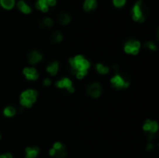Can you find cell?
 <instances>
[{
  "mask_svg": "<svg viewBox=\"0 0 159 158\" xmlns=\"http://www.w3.org/2000/svg\"><path fill=\"white\" fill-rule=\"evenodd\" d=\"M69 64L71 67V73L76 78L82 80L85 78L90 68V62L83 55H76L69 59Z\"/></svg>",
  "mask_w": 159,
  "mask_h": 158,
  "instance_id": "cell-1",
  "label": "cell"
},
{
  "mask_svg": "<svg viewBox=\"0 0 159 158\" xmlns=\"http://www.w3.org/2000/svg\"><path fill=\"white\" fill-rule=\"evenodd\" d=\"M37 96L38 92L35 89H25L20 95V104L24 108H31L37 101Z\"/></svg>",
  "mask_w": 159,
  "mask_h": 158,
  "instance_id": "cell-2",
  "label": "cell"
},
{
  "mask_svg": "<svg viewBox=\"0 0 159 158\" xmlns=\"http://www.w3.org/2000/svg\"><path fill=\"white\" fill-rule=\"evenodd\" d=\"M110 84L113 88L117 90L126 89L129 86V81L126 79L124 76H122L119 74H115L114 76H112L110 79Z\"/></svg>",
  "mask_w": 159,
  "mask_h": 158,
  "instance_id": "cell-3",
  "label": "cell"
},
{
  "mask_svg": "<svg viewBox=\"0 0 159 158\" xmlns=\"http://www.w3.org/2000/svg\"><path fill=\"white\" fill-rule=\"evenodd\" d=\"M142 130L147 134L149 140H151L158 131V123L155 120L146 119L142 125Z\"/></svg>",
  "mask_w": 159,
  "mask_h": 158,
  "instance_id": "cell-4",
  "label": "cell"
},
{
  "mask_svg": "<svg viewBox=\"0 0 159 158\" xmlns=\"http://www.w3.org/2000/svg\"><path fill=\"white\" fill-rule=\"evenodd\" d=\"M50 156L56 158H64L66 156V150L64 145L61 141H56L49 152Z\"/></svg>",
  "mask_w": 159,
  "mask_h": 158,
  "instance_id": "cell-5",
  "label": "cell"
},
{
  "mask_svg": "<svg viewBox=\"0 0 159 158\" xmlns=\"http://www.w3.org/2000/svg\"><path fill=\"white\" fill-rule=\"evenodd\" d=\"M141 42L138 41V40H129L127 41L124 45V51L127 54H130V55H137L139 53L140 49H141Z\"/></svg>",
  "mask_w": 159,
  "mask_h": 158,
  "instance_id": "cell-6",
  "label": "cell"
},
{
  "mask_svg": "<svg viewBox=\"0 0 159 158\" xmlns=\"http://www.w3.org/2000/svg\"><path fill=\"white\" fill-rule=\"evenodd\" d=\"M102 93V86L100 83L94 82L88 86L87 88V94H88L90 98L97 99L101 95Z\"/></svg>",
  "mask_w": 159,
  "mask_h": 158,
  "instance_id": "cell-7",
  "label": "cell"
},
{
  "mask_svg": "<svg viewBox=\"0 0 159 158\" xmlns=\"http://www.w3.org/2000/svg\"><path fill=\"white\" fill-rule=\"evenodd\" d=\"M56 86L60 89H66L69 93L75 92V88L73 85V81L68 77H63L56 82Z\"/></svg>",
  "mask_w": 159,
  "mask_h": 158,
  "instance_id": "cell-8",
  "label": "cell"
},
{
  "mask_svg": "<svg viewBox=\"0 0 159 158\" xmlns=\"http://www.w3.org/2000/svg\"><path fill=\"white\" fill-rule=\"evenodd\" d=\"M131 16L134 21L140 22H142L144 21V16H143L142 11H141V1H140V0L134 5V7L132 8Z\"/></svg>",
  "mask_w": 159,
  "mask_h": 158,
  "instance_id": "cell-9",
  "label": "cell"
},
{
  "mask_svg": "<svg viewBox=\"0 0 159 158\" xmlns=\"http://www.w3.org/2000/svg\"><path fill=\"white\" fill-rule=\"evenodd\" d=\"M23 74L29 81H35L39 78V73L34 67H25L23 70Z\"/></svg>",
  "mask_w": 159,
  "mask_h": 158,
  "instance_id": "cell-10",
  "label": "cell"
},
{
  "mask_svg": "<svg viewBox=\"0 0 159 158\" xmlns=\"http://www.w3.org/2000/svg\"><path fill=\"white\" fill-rule=\"evenodd\" d=\"M28 62L30 64L34 65V64H37L38 62H40L42 60L43 56L40 52H38L37 50H32L29 54H28Z\"/></svg>",
  "mask_w": 159,
  "mask_h": 158,
  "instance_id": "cell-11",
  "label": "cell"
},
{
  "mask_svg": "<svg viewBox=\"0 0 159 158\" xmlns=\"http://www.w3.org/2000/svg\"><path fill=\"white\" fill-rule=\"evenodd\" d=\"M25 158H37L40 152V149L37 146H29L25 148Z\"/></svg>",
  "mask_w": 159,
  "mask_h": 158,
  "instance_id": "cell-12",
  "label": "cell"
},
{
  "mask_svg": "<svg viewBox=\"0 0 159 158\" xmlns=\"http://www.w3.org/2000/svg\"><path fill=\"white\" fill-rule=\"evenodd\" d=\"M60 69V64L57 60H54V62H50L48 66H47V72L51 75V76H55L58 74Z\"/></svg>",
  "mask_w": 159,
  "mask_h": 158,
  "instance_id": "cell-13",
  "label": "cell"
},
{
  "mask_svg": "<svg viewBox=\"0 0 159 158\" xmlns=\"http://www.w3.org/2000/svg\"><path fill=\"white\" fill-rule=\"evenodd\" d=\"M16 113H17L16 108L12 105L6 106L3 110V114L6 117H13L15 114H16Z\"/></svg>",
  "mask_w": 159,
  "mask_h": 158,
  "instance_id": "cell-14",
  "label": "cell"
},
{
  "mask_svg": "<svg viewBox=\"0 0 159 158\" xmlns=\"http://www.w3.org/2000/svg\"><path fill=\"white\" fill-rule=\"evenodd\" d=\"M95 69L97 71V73L100 74H102V75L109 74V72H110V68L108 67V66H106L102 63H97L95 65Z\"/></svg>",
  "mask_w": 159,
  "mask_h": 158,
  "instance_id": "cell-15",
  "label": "cell"
},
{
  "mask_svg": "<svg viewBox=\"0 0 159 158\" xmlns=\"http://www.w3.org/2000/svg\"><path fill=\"white\" fill-rule=\"evenodd\" d=\"M97 7L96 0H85L84 3V9L86 11H89L91 9H94Z\"/></svg>",
  "mask_w": 159,
  "mask_h": 158,
  "instance_id": "cell-16",
  "label": "cell"
},
{
  "mask_svg": "<svg viewBox=\"0 0 159 158\" xmlns=\"http://www.w3.org/2000/svg\"><path fill=\"white\" fill-rule=\"evenodd\" d=\"M17 6H18V8L20 9V11L23 13H25V14H28L31 12V8L28 6L27 4H25V2L23 1V0H20V1L18 2Z\"/></svg>",
  "mask_w": 159,
  "mask_h": 158,
  "instance_id": "cell-17",
  "label": "cell"
},
{
  "mask_svg": "<svg viewBox=\"0 0 159 158\" xmlns=\"http://www.w3.org/2000/svg\"><path fill=\"white\" fill-rule=\"evenodd\" d=\"M35 7L38 9H41V11L44 12H47L49 11V6L46 0H37V4H35Z\"/></svg>",
  "mask_w": 159,
  "mask_h": 158,
  "instance_id": "cell-18",
  "label": "cell"
},
{
  "mask_svg": "<svg viewBox=\"0 0 159 158\" xmlns=\"http://www.w3.org/2000/svg\"><path fill=\"white\" fill-rule=\"evenodd\" d=\"M59 20L60 22L63 25H67L71 21V17L68 13H61L59 16Z\"/></svg>",
  "mask_w": 159,
  "mask_h": 158,
  "instance_id": "cell-19",
  "label": "cell"
},
{
  "mask_svg": "<svg viewBox=\"0 0 159 158\" xmlns=\"http://www.w3.org/2000/svg\"><path fill=\"white\" fill-rule=\"evenodd\" d=\"M0 5L6 9H10L14 7L15 0H0Z\"/></svg>",
  "mask_w": 159,
  "mask_h": 158,
  "instance_id": "cell-20",
  "label": "cell"
},
{
  "mask_svg": "<svg viewBox=\"0 0 159 158\" xmlns=\"http://www.w3.org/2000/svg\"><path fill=\"white\" fill-rule=\"evenodd\" d=\"M63 34H61L59 31L54 32L52 34H51V41L53 43H60L63 41Z\"/></svg>",
  "mask_w": 159,
  "mask_h": 158,
  "instance_id": "cell-21",
  "label": "cell"
},
{
  "mask_svg": "<svg viewBox=\"0 0 159 158\" xmlns=\"http://www.w3.org/2000/svg\"><path fill=\"white\" fill-rule=\"evenodd\" d=\"M52 24H53V21L50 18H46L40 22V25L44 28H49L52 26Z\"/></svg>",
  "mask_w": 159,
  "mask_h": 158,
  "instance_id": "cell-22",
  "label": "cell"
},
{
  "mask_svg": "<svg viewBox=\"0 0 159 158\" xmlns=\"http://www.w3.org/2000/svg\"><path fill=\"white\" fill-rule=\"evenodd\" d=\"M145 47L148 48V49H150V50H153V51H155V50L157 49V47L155 46V44L152 42V41H148L145 43Z\"/></svg>",
  "mask_w": 159,
  "mask_h": 158,
  "instance_id": "cell-23",
  "label": "cell"
},
{
  "mask_svg": "<svg viewBox=\"0 0 159 158\" xmlns=\"http://www.w3.org/2000/svg\"><path fill=\"white\" fill-rule=\"evenodd\" d=\"M113 3H114L115 7L121 8L126 4V0H113Z\"/></svg>",
  "mask_w": 159,
  "mask_h": 158,
  "instance_id": "cell-24",
  "label": "cell"
},
{
  "mask_svg": "<svg viewBox=\"0 0 159 158\" xmlns=\"http://www.w3.org/2000/svg\"><path fill=\"white\" fill-rule=\"evenodd\" d=\"M51 80L49 79V78H45L44 80H43V86H49L50 85H51Z\"/></svg>",
  "mask_w": 159,
  "mask_h": 158,
  "instance_id": "cell-25",
  "label": "cell"
},
{
  "mask_svg": "<svg viewBox=\"0 0 159 158\" xmlns=\"http://www.w3.org/2000/svg\"><path fill=\"white\" fill-rule=\"evenodd\" d=\"M0 158H13V155L10 152H5V154H0Z\"/></svg>",
  "mask_w": 159,
  "mask_h": 158,
  "instance_id": "cell-26",
  "label": "cell"
},
{
  "mask_svg": "<svg viewBox=\"0 0 159 158\" xmlns=\"http://www.w3.org/2000/svg\"><path fill=\"white\" fill-rule=\"evenodd\" d=\"M47 1V4L49 5V6H55L56 5V0H46Z\"/></svg>",
  "mask_w": 159,
  "mask_h": 158,
  "instance_id": "cell-27",
  "label": "cell"
},
{
  "mask_svg": "<svg viewBox=\"0 0 159 158\" xmlns=\"http://www.w3.org/2000/svg\"><path fill=\"white\" fill-rule=\"evenodd\" d=\"M146 149H147V151H152V150L153 149V145L152 143H148V145H147V147H146Z\"/></svg>",
  "mask_w": 159,
  "mask_h": 158,
  "instance_id": "cell-28",
  "label": "cell"
},
{
  "mask_svg": "<svg viewBox=\"0 0 159 158\" xmlns=\"http://www.w3.org/2000/svg\"><path fill=\"white\" fill-rule=\"evenodd\" d=\"M1 138H2V136H1V134H0V140H1Z\"/></svg>",
  "mask_w": 159,
  "mask_h": 158,
  "instance_id": "cell-29",
  "label": "cell"
},
{
  "mask_svg": "<svg viewBox=\"0 0 159 158\" xmlns=\"http://www.w3.org/2000/svg\"><path fill=\"white\" fill-rule=\"evenodd\" d=\"M140 1H141V0H140Z\"/></svg>",
  "mask_w": 159,
  "mask_h": 158,
  "instance_id": "cell-30",
  "label": "cell"
}]
</instances>
